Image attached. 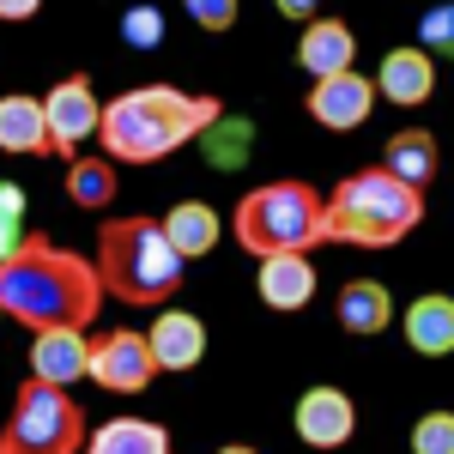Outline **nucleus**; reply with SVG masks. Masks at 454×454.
Segmentation results:
<instances>
[{"label":"nucleus","instance_id":"f257e3e1","mask_svg":"<svg viewBox=\"0 0 454 454\" xmlns=\"http://www.w3.org/2000/svg\"><path fill=\"white\" fill-rule=\"evenodd\" d=\"M98 303H104L98 261L49 243V237H25L12 254H0V309L12 321H25L31 333H43V327H91Z\"/></svg>","mask_w":454,"mask_h":454},{"label":"nucleus","instance_id":"f03ea898","mask_svg":"<svg viewBox=\"0 0 454 454\" xmlns=\"http://www.w3.org/2000/svg\"><path fill=\"white\" fill-rule=\"evenodd\" d=\"M224 115L218 98L207 91H176V85H134L109 98L98 115V140L115 164H164L176 145L200 140L212 121Z\"/></svg>","mask_w":454,"mask_h":454},{"label":"nucleus","instance_id":"7ed1b4c3","mask_svg":"<svg viewBox=\"0 0 454 454\" xmlns=\"http://www.w3.org/2000/svg\"><path fill=\"white\" fill-rule=\"evenodd\" d=\"M182 254L176 243L164 237L158 218H104L98 231V279H104L109 297L134 303V309H164L176 291H182Z\"/></svg>","mask_w":454,"mask_h":454},{"label":"nucleus","instance_id":"20e7f679","mask_svg":"<svg viewBox=\"0 0 454 454\" xmlns=\"http://www.w3.org/2000/svg\"><path fill=\"white\" fill-rule=\"evenodd\" d=\"M424 218V188L387 176L382 164L351 170L333 194H321V224L327 243H351V248H394L400 237H412Z\"/></svg>","mask_w":454,"mask_h":454},{"label":"nucleus","instance_id":"39448f33","mask_svg":"<svg viewBox=\"0 0 454 454\" xmlns=\"http://www.w3.org/2000/svg\"><path fill=\"white\" fill-rule=\"evenodd\" d=\"M237 243L261 261V254H309L315 243H327V224H321V194L309 182H261L254 194H243L237 207Z\"/></svg>","mask_w":454,"mask_h":454},{"label":"nucleus","instance_id":"423d86ee","mask_svg":"<svg viewBox=\"0 0 454 454\" xmlns=\"http://www.w3.org/2000/svg\"><path fill=\"white\" fill-rule=\"evenodd\" d=\"M85 449V412L67 387L25 382L12 400V419L0 430V454H79Z\"/></svg>","mask_w":454,"mask_h":454},{"label":"nucleus","instance_id":"0eeeda50","mask_svg":"<svg viewBox=\"0 0 454 454\" xmlns=\"http://www.w3.org/2000/svg\"><path fill=\"white\" fill-rule=\"evenodd\" d=\"M98 387L109 394H145V387L158 382V364H152V346H145V333L134 327H109L104 340L91 346V370H85Z\"/></svg>","mask_w":454,"mask_h":454},{"label":"nucleus","instance_id":"6e6552de","mask_svg":"<svg viewBox=\"0 0 454 454\" xmlns=\"http://www.w3.org/2000/svg\"><path fill=\"white\" fill-rule=\"evenodd\" d=\"M43 115H49V152H61V158H79V145L98 134V91H91V79L85 73H67L49 98H43Z\"/></svg>","mask_w":454,"mask_h":454},{"label":"nucleus","instance_id":"1a4fd4ad","mask_svg":"<svg viewBox=\"0 0 454 454\" xmlns=\"http://www.w3.org/2000/svg\"><path fill=\"white\" fill-rule=\"evenodd\" d=\"M309 115L321 128H333V134H351V128H364L370 121V109H376V79H364L357 67L346 73H327V79H315L309 85Z\"/></svg>","mask_w":454,"mask_h":454},{"label":"nucleus","instance_id":"9d476101","mask_svg":"<svg viewBox=\"0 0 454 454\" xmlns=\"http://www.w3.org/2000/svg\"><path fill=\"white\" fill-rule=\"evenodd\" d=\"M297 436L309 442V449H346L351 436H357V406H351L346 387H309L303 400H297Z\"/></svg>","mask_w":454,"mask_h":454},{"label":"nucleus","instance_id":"9b49d317","mask_svg":"<svg viewBox=\"0 0 454 454\" xmlns=\"http://www.w3.org/2000/svg\"><path fill=\"white\" fill-rule=\"evenodd\" d=\"M145 346H152V364L158 370H194L207 357V321L188 309H158V321L145 327Z\"/></svg>","mask_w":454,"mask_h":454},{"label":"nucleus","instance_id":"f8f14e48","mask_svg":"<svg viewBox=\"0 0 454 454\" xmlns=\"http://www.w3.org/2000/svg\"><path fill=\"white\" fill-rule=\"evenodd\" d=\"M85 370H91V340H85V327H43L31 340V376L36 382L73 387Z\"/></svg>","mask_w":454,"mask_h":454},{"label":"nucleus","instance_id":"ddd939ff","mask_svg":"<svg viewBox=\"0 0 454 454\" xmlns=\"http://www.w3.org/2000/svg\"><path fill=\"white\" fill-rule=\"evenodd\" d=\"M430 91H436L430 49H387L382 73H376V98H387V104H400V109H419V104H430Z\"/></svg>","mask_w":454,"mask_h":454},{"label":"nucleus","instance_id":"4468645a","mask_svg":"<svg viewBox=\"0 0 454 454\" xmlns=\"http://www.w3.org/2000/svg\"><path fill=\"white\" fill-rule=\"evenodd\" d=\"M254 291L267 309H309L315 297V261L309 254H261Z\"/></svg>","mask_w":454,"mask_h":454},{"label":"nucleus","instance_id":"2eb2a0df","mask_svg":"<svg viewBox=\"0 0 454 454\" xmlns=\"http://www.w3.org/2000/svg\"><path fill=\"white\" fill-rule=\"evenodd\" d=\"M297 61L309 79H327V73H346L357 61V36H351L346 19H321L315 12L309 25H303V43H297Z\"/></svg>","mask_w":454,"mask_h":454},{"label":"nucleus","instance_id":"dca6fc26","mask_svg":"<svg viewBox=\"0 0 454 454\" xmlns=\"http://www.w3.org/2000/svg\"><path fill=\"white\" fill-rule=\"evenodd\" d=\"M400 327H406V346L419 351V357H449L454 351V297H419V303H406L400 315Z\"/></svg>","mask_w":454,"mask_h":454},{"label":"nucleus","instance_id":"f3484780","mask_svg":"<svg viewBox=\"0 0 454 454\" xmlns=\"http://www.w3.org/2000/svg\"><path fill=\"white\" fill-rule=\"evenodd\" d=\"M79 454H170V430L152 419H109L98 430H85Z\"/></svg>","mask_w":454,"mask_h":454},{"label":"nucleus","instance_id":"a211bd4d","mask_svg":"<svg viewBox=\"0 0 454 454\" xmlns=\"http://www.w3.org/2000/svg\"><path fill=\"white\" fill-rule=\"evenodd\" d=\"M0 152H49V115H43V98L31 91H12L0 98Z\"/></svg>","mask_w":454,"mask_h":454},{"label":"nucleus","instance_id":"6ab92c4d","mask_svg":"<svg viewBox=\"0 0 454 454\" xmlns=\"http://www.w3.org/2000/svg\"><path fill=\"white\" fill-rule=\"evenodd\" d=\"M158 224H164V237L176 243V254H182V261L212 254V248H218V231H224V224H218V212H212L207 200H182V207H170Z\"/></svg>","mask_w":454,"mask_h":454},{"label":"nucleus","instance_id":"aec40b11","mask_svg":"<svg viewBox=\"0 0 454 454\" xmlns=\"http://www.w3.org/2000/svg\"><path fill=\"white\" fill-rule=\"evenodd\" d=\"M436 164H442V152H436V134H430V128H400L382 152V170L400 176V182H412V188L436 182Z\"/></svg>","mask_w":454,"mask_h":454},{"label":"nucleus","instance_id":"412c9836","mask_svg":"<svg viewBox=\"0 0 454 454\" xmlns=\"http://www.w3.org/2000/svg\"><path fill=\"white\" fill-rule=\"evenodd\" d=\"M387 321H394V291L382 279H351L340 291V327L346 333H387Z\"/></svg>","mask_w":454,"mask_h":454},{"label":"nucleus","instance_id":"4be33fe9","mask_svg":"<svg viewBox=\"0 0 454 454\" xmlns=\"http://www.w3.org/2000/svg\"><path fill=\"white\" fill-rule=\"evenodd\" d=\"M67 194L73 207L104 212L115 200V158H67Z\"/></svg>","mask_w":454,"mask_h":454},{"label":"nucleus","instance_id":"5701e85b","mask_svg":"<svg viewBox=\"0 0 454 454\" xmlns=\"http://www.w3.org/2000/svg\"><path fill=\"white\" fill-rule=\"evenodd\" d=\"M200 140L212 145L207 158L218 164V170H237V164L248 158V121H231V115H218V121H212V128L200 134Z\"/></svg>","mask_w":454,"mask_h":454},{"label":"nucleus","instance_id":"b1692460","mask_svg":"<svg viewBox=\"0 0 454 454\" xmlns=\"http://www.w3.org/2000/svg\"><path fill=\"white\" fill-rule=\"evenodd\" d=\"M412 454H454V412H424L412 424Z\"/></svg>","mask_w":454,"mask_h":454},{"label":"nucleus","instance_id":"393cba45","mask_svg":"<svg viewBox=\"0 0 454 454\" xmlns=\"http://www.w3.org/2000/svg\"><path fill=\"white\" fill-rule=\"evenodd\" d=\"M19 224H25V188L19 182H0V254H12V248L25 243Z\"/></svg>","mask_w":454,"mask_h":454},{"label":"nucleus","instance_id":"a878e982","mask_svg":"<svg viewBox=\"0 0 454 454\" xmlns=\"http://www.w3.org/2000/svg\"><path fill=\"white\" fill-rule=\"evenodd\" d=\"M419 43H424V49H442V55H454V6H430V12H424Z\"/></svg>","mask_w":454,"mask_h":454},{"label":"nucleus","instance_id":"bb28decb","mask_svg":"<svg viewBox=\"0 0 454 454\" xmlns=\"http://www.w3.org/2000/svg\"><path fill=\"white\" fill-rule=\"evenodd\" d=\"M182 6L200 31H231L237 25V0H182Z\"/></svg>","mask_w":454,"mask_h":454},{"label":"nucleus","instance_id":"cd10ccee","mask_svg":"<svg viewBox=\"0 0 454 454\" xmlns=\"http://www.w3.org/2000/svg\"><path fill=\"white\" fill-rule=\"evenodd\" d=\"M121 36H128V43H134V49H152V43H158V36H164V19H158V12H152V6H134V12H128V19H121Z\"/></svg>","mask_w":454,"mask_h":454},{"label":"nucleus","instance_id":"c85d7f7f","mask_svg":"<svg viewBox=\"0 0 454 454\" xmlns=\"http://www.w3.org/2000/svg\"><path fill=\"white\" fill-rule=\"evenodd\" d=\"M36 6H43V0H0V19H6V25H25V19H36Z\"/></svg>","mask_w":454,"mask_h":454},{"label":"nucleus","instance_id":"c756f323","mask_svg":"<svg viewBox=\"0 0 454 454\" xmlns=\"http://www.w3.org/2000/svg\"><path fill=\"white\" fill-rule=\"evenodd\" d=\"M273 6H279L285 19H303V25H309V19H315V6H321V0H273Z\"/></svg>","mask_w":454,"mask_h":454},{"label":"nucleus","instance_id":"7c9ffc66","mask_svg":"<svg viewBox=\"0 0 454 454\" xmlns=\"http://www.w3.org/2000/svg\"><path fill=\"white\" fill-rule=\"evenodd\" d=\"M218 454H261V449H243V442H231V449H218Z\"/></svg>","mask_w":454,"mask_h":454},{"label":"nucleus","instance_id":"2f4dec72","mask_svg":"<svg viewBox=\"0 0 454 454\" xmlns=\"http://www.w3.org/2000/svg\"><path fill=\"white\" fill-rule=\"evenodd\" d=\"M0 315H6V309H0Z\"/></svg>","mask_w":454,"mask_h":454}]
</instances>
